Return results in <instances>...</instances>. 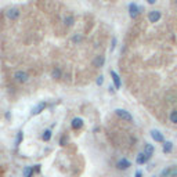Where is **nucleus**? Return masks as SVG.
<instances>
[{"instance_id":"1","label":"nucleus","mask_w":177,"mask_h":177,"mask_svg":"<svg viewBox=\"0 0 177 177\" xmlns=\"http://www.w3.org/2000/svg\"><path fill=\"white\" fill-rule=\"evenodd\" d=\"M12 79H14V82H17L18 85H24V83H26V82L29 80V75L25 71H15L14 72V75H12Z\"/></svg>"},{"instance_id":"2","label":"nucleus","mask_w":177,"mask_h":177,"mask_svg":"<svg viewBox=\"0 0 177 177\" xmlns=\"http://www.w3.org/2000/svg\"><path fill=\"white\" fill-rule=\"evenodd\" d=\"M115 113H116V116H119L122 119V121H126V122H133V116L132 113L127 112V111H125V109H121L118 108L115 109Z\"/></svg>"},{"instance_id":"3","label":"nucleus","mask_w":177,"mask_h":177,"mask_svg":"<svg viewBox=\"0 0 177 177\" xmlns=\"http://www.w3.org/2000/svg\"><path fill=\"white\" fill-rule=\"evenodd\" d=\"M20 10L15 7H12V8H8L7 11H6V17H7V20L10 21H17L18 18H20Z\"/></svg>"},{"instance_id":"4","label":"nucleus","mask_w":177,"mask_h":177,"mask_svg":"<svg viewBox=\"0 0 177 177\" xmlns=\"http://www.w3.org/2000/svg\"><path fill=\"white\" fill-rule=\"evenodd\" d=\"M140 14V7L137 6L136 3H130L129 4V17L132 20H136Z\"/></svg>"},{"instance_id":"5","label":"nucleus","mask_w":177,"mask_h":177,"mask_svg":"<svg viewBox=\"0 0 177 177\" xmlns=\"http://www.w3.org/2000/svg\"><path fill=\"white\" fill-rule=\"evenodd\" d=\"M161 18H162V12L159 11V10H152V11L148 12V21L149 22H152V24L158 22Z\"/></svg>"},{"instance_id":"6","label":"nucleus","mask_w":177,"mask_h":177,"mask_svg":"<svg viewBox=\"0 0 177 177\" xmlns=\"http://www.w3.org/2000/svg\"><path fill=\"white\" fill-rule=\"evenodd\" d=\"M46 107H47V104L44 102V101H42V102H39V104L35 107V108L32 109V112H31V115L32 116H36V115H39V113H42L46 109Z\"/></svg>"},{"instance_id":"7","label":"nucleus","mask_w":177,"mask_h":177,"mask_svg":"<svg viewBox=\"0 0 177 177\" xmlns=\"http://www.w3.org/2000/svg\"><path fill=\"white\" fill-rule=\"evenodd\" d=\"M130 166H132V163H130V161H127L126 158H122V159H119L116 163V167L119 170H126V169H129Z\"/></svg>"},{"instance_id":"8","label":"nucleus","mask_w":177,"mask_h":177,"mask_svg":"<svg viewBox=\"0 0 177 177\" xmlns=\"http://www.w3.org/2000/svg\"><path fill=\"white\" fill-rule=\"evenodd\" d=\"M71 126H72L73 130H79L83 127V119L82 118H73L72 122H71Z\"/></svg>"},{"instance_id":"9","label":"nucleus","mask_w":177,"mask_h":177,"mask_svg":"<svg viewBox=\"0 0 177 177\" xmlns=\"http://www.w3.org/2000/svg\"><path fill=\"white\" fill-rule=\"evenodd\" d=\"M151 137H152V140H155L157 143H163V141H165L163 134H162L159 130H151Z\"/></svg>"},{"instance_id":"10","label":"nucleus","mask_w":177,"mask_h":177,"mask_svg":"<svg viewBox=\"0 0 177 177\" xmlns=\"http://www.w3.org/2000/svg\"><path fill=\"white\" fill-rule=\"evenodd\" d=\"M111 76H112V80H113V85H115V88H121V86H122V82H121V78H119V75H118L115 71H111Z\"/></svg>"},{"instance_id":"11","label":"nucleus","mask_w":177,"mask_h":177,"mask_svg":"<svg viewBox=\"0 0 177 177\" xmlns=\"http://www.w3.org/2000/svg\"><path fill=\"white\" fill-rule=\"evenodd\" d=\"M148 161H149V157H147L144 152H140L138 155H137L136 162L138 163V165H144V163H147Z\"/></svg>"},{"instance_id":"12","label":"nucleus","mask_w":177,"mask_h":177,"mask_svg":"<svg viewBox=\"0 0 177 177\" xmlns=\"http://www.w3.org/2000/svg\"><path fill=\"white\" fill-rule=\"evenodd\" d=\"M154 152H155V148H154V145L152 144H148V143H147V144L144 145V154L145 155H147V157H152L154 155Z\"/></svg>"},{"instance_id":"13","label":"nucleus","mask_w":177,"mask_h":177,"mask_svg":"<svg viewBox=\"0 0 177 177\" xmlns=\"http://www.w3.org/2000/svg\"><path fill=\"white\" fill-rule=\"evenodd\" d=\"M104 62H105V57L98 56V57H96V60L93 61V65H94L96 68H101V67L104 65Z\"/></svg>"},{"instance_id":"14","label":"nucleus","mask_w":177,"mask_h":177,"mask_svg":"<svg viewBox=\"0 0 177 177\" xmlns=\"http://www.w3.org/2000/svg\"><path fill=\"white\" fill-rule=\"evenodd\" d=\"M33 174H35L33 166H25L24 170H22V176H24V177H32Z\"/></svg>"},{"instance_id":"15","label":"nucleus","mask_w":177,"mask_h":177,"mask_svg":"<svg viewBox=\"0 0 177 177\" xmlns=\"http://www.w3.org/2000/svg\"><path fill=\"white\" fill-rule=\"evenodd\" d=\"M61 76H62V71H61V68H58V67L53 68V71H51V78L53 79H61Z\"/></svg>"},{"instance_id":"16","label":"nucleus","mask_w":177,"mask_h":177,"mask_svg":"<svg viewBox=\"0 0 177 177\" xmlns=\"http://www.w3.org/2000/svg\"><path fill=\"white\" fill-rule=\"evenodd\" d=\"M73 24H75V17L73 15H67L64 18V25L65 26H73Z\"/></svg>"},{"instance_id":"17","label":"nucleus","mask_w":177,"mask_h":177,"mask_svg":"<svg viewBox=\"0 0 177 177\" xmlns=\"http://www.w3.org/2000/svg\"><path fill=\"white\" fill-rule=\"evenodd\" d=\"M173 151V143L172 141H166L165 144H163V152L165 154H169Z\"/></svg>"},{"instance_id":"18","label":"nucleus","mask_w":177,"mask_h":177,"mask_svg":"<svg viewBox=\"0 0 177 177\" xmlns=\"http://www.w3.org/2000/svg\"><path fill=\"white\" fill-rule=\"evenodd\" d=\"M51 136H53V133H51V130H50V129L44 130L43 134H42V140H43V141H50V140H51Z\"/></svg>"},{"instance_id":"19","label":"nucleus","mask_w":177,"mask_h":177,"mask_svg":"<svg viewBox=\"0 0 177 177\" xmlns=\"http://www.w3.org/2000/svg\"><path fill=\"white\" fill-rule=\"evenodd\" d=\"M170 122L172 123H174V125H177V109H174V111H172V113H170Z\"/></svg>"},{"instance_id":"20","label":"nucleus","mask_w":177,"mask_h":177,"mask_svg":"<svg viewBox=\"0 0 177 177\" xmlns=\"http://www.w3.org/2000/svg\"><path fill=\"white\" fill-rule=\"evenodd\" d=\"M22 140H24V132H18L17 138H15V145H20L22 143Z\"/></svg>"},{"instance_id":"21","label":"nucleus","mask_w":177,"mask_h":177,"mask_svg":"<svg viewBox=\"0 0 177 177\" xmlns=\"http://www.w3.org/2000/svg\"><path fill=\"white\" fill-rule=\"evenodd\" d=\"M172 169H173V167H167V169H163V170H162V173H161V176H162V177H170V174H172Z\"/></svg>"},{"instance_id":"22","label":"nucleus","mask_w":177,"mask_h":177,"mask_svg":"<svg viewBox=\"0 0 177 177\" xmlns=\"http://www.w3.org/2000/svg\"><path fill=\"white\" fill-rule=\"evenodd\" d=\"M82 39H83V37H82L80 35H75V36L72 37V42H73V43H80Z\"/></svg>"},{"instance_id":"23","label":"nucleus","mask_w":177,"mask_h":177,"mask_svg":"<svg viewBox=\"0 0 177 177\" xmlns=\"http://www.w3.org/2000/svg\"><path fill=\"white\" fill-rule=\"evenodd\" d=\"M67 143H68V137L67 136H62L60 138V145H67Z\"/></svg>"},{"instance_id":"24","label":"nucleus","mask_w":177,"mask_h":177,"mask_svg":"<svg viewBox=\"0 0 177 177\" xmlns=\"http://www.w3.org/2000/svg\"><path fill=\"white\" fill-rule=\"evenodd\" d=\"M96 83H97V86H101V85H102V83H104V76H102V75H100V76L97 78Z\"/></svg>"},{"instance_id":"25","label":"nucleus","mask_w":177,"mask_h":177,"mask_svg":"<svg viewBox=\"0 0 177 177\" xmlns=\"http://www.w3.org/2000/svg\"><path fill=\"white\" fill-rule=\"evenodd\" d=\"M33 170H35V173H40V165H35Z\"/></svg>"},{"instance_id":"26","label":"nucleus","mask_w":177,"mask_h":177,"mask_svg":"<svg viewBox=\"0 0 177 177\" xmlns=\"http://www.w3.org/2000/svg\"><path fill=\"white\" fill-rule=\"evenodd\" d=\"M134 177H143V173H141V170H137L136 172V176Z\"/></svg>"},{"instance_id":"27","label":"nucleus","mask_w":177,"mask_h":177,"mask_svg":"<svg viewBox=\"0 0 177 177\" xmlns=\"http://www.w3.org/2000/svg\"><path fill=\"white\" fill-rule=\"evenodd\" d=\"M115 43H116V39L113 37V39H112V47H111V50H113V48H115Z\"/></svg>"},{"instance_id":"28","label":"nucleus","mask_w":177,"mask_h":177,"mask_svg":"<svg viewBox=\"0 0 177 177\" xmlns=\"http://www.w3.org/2000/svg\"><path fill=\"white\" fill-rule=\"evenodd\" d=\"M147 3L148 4H155L157 3V0H147Z\"/></svg>"},{"instance_id":"29","label":"nucleus","mask_w":177,"mask_h":177,"mask_svg":"<svg viewBox=\"0 0 177 177\" xmlns=\"http://www.w3.org/2000/svg\"><path fill=\"white\" fill-rule=\"evenodd\" d=\"M115 90H116V88H115V87H112V86H109V93H113V91H115Z\"/></svg>"},{"instance_id":"30","label":"nucleus","mask_w":177,"mask_h":177,"mask_svg":"<svg viewBox=\"0 0 177 177\" xmlns=\"http://www.w3.org/2000/svg\"><path fill=\"white\" fill-rule=\"evenodd\" d=\"M176 4H177V1H176Z\"/></svg>"}]
</instances>
